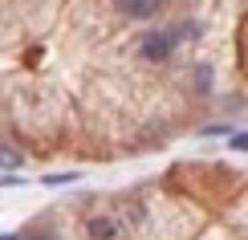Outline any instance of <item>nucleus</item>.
Masks as SVG:
<instances>
[{
  "mask_svg": "<svg viewBox=\"0 0 248 240\" xmlns=\"http://www.w3.org/2000/svg\"><path fill=\"white\" fill-rule=\"evenodd\" d=\"M171 49H175V41H171V29H151V33H142V45H139V53L147 57V61H167V57H171Z\"/></svg>",
  "mask_w": 248,
  "mask_h": 240,
  "instance_id": "f257e3e1",
  "label": "nucleus"
},
{
  "mask_svg": "<svg viewBox=\"0 0 248 240\" xmlns=\"http://www.w3.org/2000/svg\"><path fill=\"white\" fill-rule=\"evenodd\" d=\"M114 236H118V220H110V216L90 220V240H114Z\"/></svg>",
  "mask_w": 248,
  "mask_h": 240,
  "instance_id": "f03ea898",
  "label": "nucleus"
},
{
  "mask_svg": "<svg viewBox=\"0 0 248 240\" xmlns=\"http://www.w3.org/2000/svg\"><path fill=\"white\" fill-rule=\"evenodd\" d=\"M118 8L126 16H151V13H159V0H118Z\"/></svg>",
  "mask_w": 248,
  "mask_h": 240,
  "instance_id": "7ed1b4c3",
  "label": "nucleus"
},
{
  "mask_svg": "<svg viewBox=\"0 0 248 240\" xmlns=\"http://www.w3.org/2000/svg\"><path fill=\"white\" fill-rule=\"evenodd\" d=\"M20 163H25V155H20L16 147H0V167H4V171H16Z\"/></svg>",
  "mask_w": 248,
  "mask_h": 240,
  "instance_id": "20e7f679",
  "label": "nucleus"
},
{
  "mask_svg": "<svg viewBox=\"0 0 248 240\" xmlns=\"http://www.w3.org/2000/svg\"><path fill=\"white\" fill-rule=\"evenodd\" d=\"M195 90H212V69L208 65H195Z\"/></svg>",
  "mask_w": 248,
  "mask_h": 240,
  "instance_id": "39448f33",
  "label": "nucleus"
},
{
  "mask_svg": "<svg viewBox=\"0 0 248 240\" xmlns=\"http://www.w3.org/2000/svg\"><path fill=\"white\" fill-rule=\"evenodd\" d=\"M232 151H248V130L244 134H232Z\"/></svg>",
  "mask_w": 248,
  "mask_h": 240,
  "instance_id": "423d86ee",
  "label": "nucleus"
},
{
  "mask_svg": "<svg viewBox=\"0 0 248 240\" xmlns=\"http://www.w3.org/2000/svg\"><path fill=\"white\" fill-rule=\"evenodd\" d=\"M74 179V171H65V175H45V183H69Z\"/></svg>",
  "mask_w": 248,
  "mask_h": 240,
  "instance_id": "0eeeda50",
  "label": "nucleus"
},
{
  "mask_svg": "<svg viewBox=\"0 0 248 240\" xmlns=\"http://www.w3.org/2000/svg\"><path fill=\"white\" fill-rule=\"evenodd\" d=\"M8 183H20L16 175H0V187H8Z\"/></svg>",
  "mask_w": 248,
  "mask_h": 240,
  "instance_id": "6e6552de",
  "label": "nucleus"
},
{
  "mask_svg": "<svg viewBox=\"0 0 248 240\" xmlns=\"http://www.w3.org/2000/svg\"><path fill=\"white\" fill-rule=\"evenodd\" d=\"M33 240H57V232H37Z\"/></svg>",
  "mask_w": 248,
  "mask_h": 240,
  "instance_id": "1a4fd4ad",
  "label": "nucleus"
},
{
  "mask_svg": "<svg viewBox=\"0 0 248 240\" xmlns=\"http://www.w3.org/2000/svg\"><path fill=\"white\" fill-rule=\"evenodd\" d=\"M0 240H20V236H0Z\"/></svg>",
  "mask_w": 248,
  "mask_h": 240,
  "instance_id": "9d476101",
  "label": "nucleus"
}]
</instances>
